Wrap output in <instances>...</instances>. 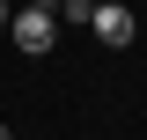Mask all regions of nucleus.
<instances>
[{
    "mask_svg": "<svg viewBox=\"0 0 147 140\" xmlns=\"http://www.w3.org/2000/svg\"><path fill=\"white\" fill-rule=\"evenodd\" d=\"M88 7H103V0H88Z\"/></svg>",
    "mask_w": 147,
    "mask_h": 140,
    "instance_id": "423d86ee",
    "label": "nucleus"
},
{
    "mask_svg": "<svg viewBox=\"0 0 147 140\" xmlns=\"http://www.w3.org/2000/svg\"><path fill=\"white\" fill-rule=\"evenodd\" d=\"M88 30L103 37V44H132V30H140V22H132V7H125V0H103V7L88 15Z\"/></svg>",
    "mask_w": 147,
    "mask_h": 140,
    "instance_id": "f03ea898",
    "label": "nucleus"
},
{
    "mask_svg": "<svg viewBox=\"0 0 147 140\" xmlns=\"http://www.w3.org/2000/svg\"><path fill=\"white\" fill-rule=\"evenodd\" d=\"M0 140H15V133H7V125H0Z\"/></svg>",
    "mask_w": 147,
    "mask_h": 140,
    "instance_id": "39448f33",
    "label": "nucleus"
},
{
    "mask_svg": "<svg viewBox=\"0 0 147 140\" xmlns=\"http://www.w3.org/2000/svg\"><path fill=\"white\" fill-rule=\"evenodd\" d=\"M0 37H15V52L44 59V52L59 44V15H52V7H22V0H15V7H7V30H0Z\"/></svg>",
    "mask_w": 147,
    "mask_h": 140,
    "instance_id": "f257e3e1",
    "label": "nucleus"
},
{
    "mask_svg": "<svg viewBox=\"0 0 147 140\" xmlns=\"http://www.w3.org/2000/svg\"><path fill=\"white\" fill-rule=\"evenodd\" d=\"M7 7H15V0H0V30H7Z\"/></svg>",
    "mask_w": 147,
    "mask_h": 140,
    "instance_id": "7ed1b4c3",
    "label": "nucleus"
},
{
    "mask_svg": "<svg viewBox=\"0 0 147 140\" xmlns=\"http://www.w3.org/2000/svg\"><path fill=\"white\" fill-rule=\"evenodd\" d=\"M22 7H59V0H22Z\"/></svg>",
    "mask_w": 147,
    "mask_h": 140,
    "instance_id": "20e7f679",
    "label": "nucleus"
}]
</instances>
